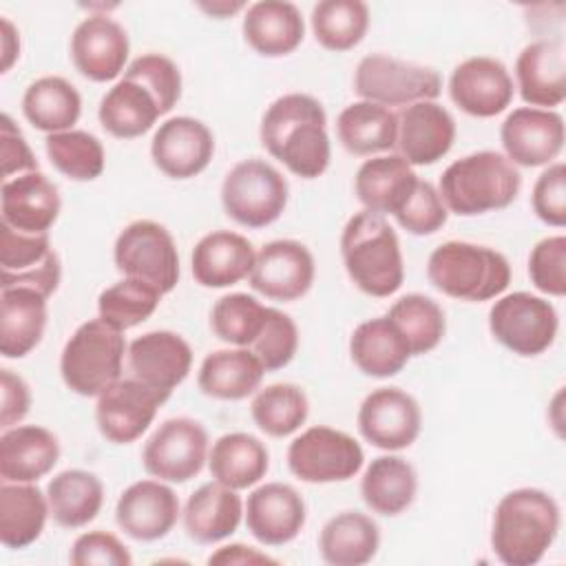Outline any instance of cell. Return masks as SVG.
<instances>
[{
    "instance_id": "1",
    "label": "cell",
    "mask_w": 566,
    "mask_h": 566,
    "mask_svg": "<svg viewBox=\"0 0 566 566\" xmlns=\"http://www.w3.org/2000/svg\"><path fill=\"white\" fill-rule=\"evenodd\" d=\"M259 137L263 148L301 179H316L329 166L327 115L307 93L276 97L263 113Z\"/></svg>"
},
{
    "instance_id": "2",
    "label": "cell",
    "mask_w": 566,
    "mask_h": 566,
    "mask_svg": "<svg viewBox=\"0 0 566 566\" xmlns=\"http://www.w3.org/2000/svg\"><path fill=\"white\" fill-rule=\"evenodd\" d=\"M562 513L542 489L522 486L502 495L493 511L491 548L506 566H533L557 539Z\"/></svg>"
},
{
    "instance_id": "3",
    "label": "cell",
    "mask_w": 566,
    "mask_h": 566,
    "mask_svg": "<svg viewBox=\"0 0 566 566\" xmlns=\"http://www.w3.org/2000/svg\"><path fill=\"white\" fill-rule=\"evenodd\" d=\"M340 256L352 283L369 296H391L405 281L400 241L382 214L363 210L349 217L340 234Z\"/></svg>"
},
{
    "instance_id": "4",
    "label": "cell",
    "mask_w": 566,
    "mask_h": 566,
    "mask_svg": "<svg viewBox=\"0 0 566 566\" xmlns=\"http://www.w3.org/2000/svg\"><path fill=\"white\" fill-rule=\"evenodd\" d=\"M522 188L517 168L495 150H478L449 164L438 192L449 212L460 217L509 208Z\"/></svg>"
},
{
    "instance_id": "5",
    "label": "cell",
    "mask_w": 566,
    "mask_h": 566,
    "mask_svg": "<svg viewBox=\"0 0 566 566\" xmlns=\"http://www.w3.org/2000/svg\"><path fill=\"white\" fill-rule=\"evenodd\" d=\"M427 276L451 298L482 303L504 294L511 283V265L502 252L489 245L447 241L429 254Z\"/></svg>"
},
{
    "instance_id": "6",
    "label": "cell",
    "mask_w": 566,
    "mask_h": 566,
    "mask_svg": "<svg viewBox=\"0 0 566 566\" xmlns=\"http://www.w3.org/2000/svg\"><path fill=\"white\" fill-rule=\"evenodd\" d=\"M128 352L124 332L104 318L82 323L64 343L60 374L64 385L84 398H97L122 378L124 354Z\"/></svg>"
},
{
    "instance_id": "7",
    "label": "cell",
    "mask_w": 566,
    "mask_h": 566,
    "mask_svg": "<svg viewBox=\"0 0 566 566\" xmlns=\"http://www.w3.org/2000/svg\"><path fill=\"white\" fill-rule=\"evenodd\" d=\"M287 179L263 159L234 164L221 184V206L226 214L243 228H265L274 223L287 206Z\"/></svg>"
},
{
    "instance_id": "8",
    "label": "cell",
    "mask_w": 566,
    "mask_h": 566,
    "mask_svg": "<svg viewBox=\"0 0 566 566\" xmlns=\"http://www.w3.org/2000/svg\"><path fill=\"white\" fill-rule=\"evenodd\" d=\"M489 329L502 347L531 358L555 343L559 316L551 301L531 292H511L491 305Z\"/></svg>"
},
{
    "instance_id": "9",
    "label": "cell",
    "mask_w": 566,
    "mask_h": 566,
    "mask_svg": "<svg viewBox=\"0 0 566 566\" xmlns=\"http://www.w3.org/2000/svg\"><path fill=\"white\" fill-rule=\"evenodd\" d=\"M115 268L130 279L146 281L161 294L179 283V254L172 234L153 219L128 223L115 239Z\"/></svg>"
},
{
    "instance_id": "10",
    "label": "cell",
    "mask_w": 566,
    "mask_h": 566,
    "mask_svg": "<svg viewBox=\"0 0 566 566\" xmlns=\"http://www.w3.org/2000/svg\"><path fill=\"white\" fill-rule=\"evenodd\" d=\"M354 91L360 99L380 106H409L416 102L436 99L442 91L440 75L413 62L391 55H365L354 73Z\"/></svg>"
},
{
    "instance_id": "11",
    "label": "cell",
    "mask_w": 566,
    "mask_h": 566,
    "mask_svg": "<svg viewBox=\"0 0 566 566\" xmlns=\"http://www.w3.org/2000/svg\"><path fill=\"white\" fill-rule=\"evenodd\" d=\"M363 462V447L349 433L325 424L305 429L287 447V469L307 484L347 482Z\"/></svg>"
},
{
    "instance_id": "12",
    "label": "cell",
    "mask_w": 566,
    "mask_h": 566,
    "mask_svg": "<svg viewBox=\"0 0 566 566\" xmlns=\"http://www.w3.org/2000/svg\"><path fill=\"white\" fill-rule=\"evenodd\" d=\"M208 462V433L199 420L179 416L164 420L142 449L148 475L184 484L201 473Z\"/></svg>"
},
{
    "instance_id": "13",
    "label": "cell",
    "mask_w": 566,
    "mask_h": 566,
    "mask_svg": "<svg viewBox=\"0 0 566 566\" xmlns=\"http://www.w3.org/2000/svg\"><path fill=\"white\" fill-rule=\"evenodd\" d=\"M356 424L369 444L382 451H400L420 436L422 411L418 400L400 387H378L360 402Z\"/></svg>"
},
{
    "instance_id": "14",
    "label": "cell",
    "mask_w": 566,
    "mask_h": 566,
    "mask_svg": "<svg viewBox=\"0 0 566 566\" xmlns=\"http://www.w3.org/2000/svg\"><path fill=\"white\" fill-rule=\"evenodd\" d=\"M62 279L49 234H27L0 223V287H33L51 296Z\"/></svg>"
},
{
    "instance_id": "15",
    "label": "cell",
    "mask_w": 566,
    "mask_h": 566,
    "mask_svg": "<svg viewBox=\"0 0 566 566\" xmlns=\"http://www.w3.org/2000/svg\"><path fill=\"white\" fill-rule=\"evenodd\" d=\"M564 117L546 108H513L500 126L504 157L524 168L553 164L564 148Z\"/></svg>"
},
{
    "instance_id": "16",
    "label": "cell",
    "mask_w": 566,
    "mask_h": 566,
    "mask_svg": "<svg viewBox=\"0 0 566 566\" xmlns=\"http://www.w3.org/2000/svg\"><path fill=\"white\" fill-rule=\"evenodd\" d=\"M314 256L301 241L276 239L265 243L254 259L250 285L272 301L292 303L303 298L314 283Z\"/></svg>"
},
{
    "instance_id": "17",
    "label": "cell",
    "mask_w": 566,
    "mask_h": 566,
    "mask_svg": "<svg viewBox=\"0 0 566 566\" xmlns=\"http://www.w3.org/2000/svg\"><path fill=\"white\" fill-rule=\"evenodd\" d=\"M164 402L166 398L161 394L133 376L119 378L97 396V429L113 444H130L146 433Z\"/></svg>"
},
{
    "instance_id": "18",
    "label": "cell",
    "mask_w": 566,
    "mask_h": 566,
    "mask_svg": "<svg viewBox=\"0 0 566 566\" xmlns=\"http://www.w3.org/2000/svg\"><path fill=\"white\" fill-rule=\"evenodd\" d=\"M130 376L161 394L166 400L179 387L192 367V349L188 340L168 329H155L137 336L128 345Z\"/></svg>"
},
{
    "instance_id": "19",
    "label": "cell",
    "mask_w": 566,
    "mask_h": 566,
    "mask_svg": "<svg viewBox=\"0 0 566 566\" xmlns=\"http://www.w3.org/2000/svg\"><path fill=\"white\" fill-rule=\"evenodd\" d=\"M214 155L212 130L195 117H170L153 135V164L170 179H190L208 168Z\"/></svg>"
},
{
    "instance_id": "20",
    "label": "cell",
    "mask_w": 566,
    "mask_h": 566,
    "mask_svg": "<svg viewBox=\"0 0 566 566\" xmlns=\"http://www.w3.org/2000/svg\"><path fill=\"white\" fill-rule=\"evenodd\" d=\"M513 77L504 62L475 55L460 62L449 77L451 102L471 117H495L511 104Z\"/></svg>"
},
{
    "instance_id": "21",
    "label": "cell",
    "mask_w": 566,
    "mask_h": 566,
    "mask_svg": "<svg viewBox=\"0 0 566 566\" xmlns=\"http://www.w3.org/2000/svg\"><path fill=\"white\" fill-rule=\"evenodd\" d=\"M181 515L177 493L164 480H139L124 489L115 504L117 526L137 542L166 537Z\"/></svg>"
},
{
    "instance_id": "22",
    "label": "cell",
    "mask_w": 566,
    "mask_h": 566,
    "mask_svg": "<svg viewBox=\"0 0 566 566\" xmlns=\"http://www.w3.org/2000/svg\"><path fill=\"white\" fill-rule=\"evenodd\" d=\"M128 51L126 29L106 13L84 18L71 35V60L91 82H111L126 71Z\"/></svg>"
},
{
    "instance_id": "23",
    "label": "cell",
    "mask_w": 566,
    "mask_h": 566,
    "mask_svg": "<svg viewBox=\"0 0 566 566\" xmlns=\"http://www.w3.org/2000/svg\"><path fill=\"white\" fill-rule=\"evenodd\" d=\"M245 526L265 546L290 544L305 526L307 511L301 493L283 482L256 486L243 509Z\"/></svg>"
},
{
    "instance_id": "24",
    "label": "cell",
    "mask_w": 566,
    "mask_h": 566,
    "mask_svg": "<svg viewBox=\"0 0 566 566\" xmlns=\"http://www.w3.org/2000/svg\"><path fill=\"white\" fill-rule=\"evenodd\" d=\"M455 142V119L436 99L416 102L398 115L396 146L411 166L440 161Z\"/></svg>"
},
{
    "instance_id": "25",
    "label": "cell",
    "mask_w": 566,
    "mask_h": 566,
    "mask_svg": "<svg viewBox=\"0 0 566 566\" xmlns=\"http://www.w3.org/2000/svg\"><path fill=\"white\" fill-rule=\"evenodd\" d=\"M60 208L57 186L40 170L2 181L0 223L18 232L49 234V228L57 221Z\"/></svg>"
},
{
    "instance_id": "26",
    "label": "cell",
    "mask_w": 566,
    "mask_h": 566,
    "mask_svg": "<svg viewBox=\"0 0 566 566\" xmlns=\"http://www.w3.org/2000/svg\"><path fill=\"white\" fill-rule=\"evenodd\" d=\"M522 99L533 108L553 111L566 99V51L557 38L526 44L515 60Z\"/></svg>"
},
{
    "instance_id": "27",
    "label": "cell",
    "mask_w": 566,
    "mask_h": 566,
    "mask_svg": "<svg viewBox=\"0 0 566 566\" xmlns=\"http://www.w3.org/2000/svg\"><path fill=\"white\" fill-rule=\"evenodd\" d=\"M254 245L239 232L212 230L192 248L190 270L203 287H230L248 279L254 268Z\"/></svg>"
},
{
    "instance_id": "28",
    "label": "cell",
    "mask_w": 566,
    "mask_h": 566,
    "mask_svg": "<svg viewBox=\"0 0 566 566\" xmlns=\"http://www.w3.org/2000/svg\"><path fill=\"white\" fill-rule=\"evenodd\" d=\"M418 186L413 166L400 155H380L365 159L354 177V190L365 210L376 214H396Z\"/></svg>"
},
{
    "instance_id": "29",
    "label": "cell",
    "mask_w": 566,
    "mask_h": 566,
    "mask_svg": "<svg viewBox=\"0 0 566 566\" xmlns=\"http://www.w3.org/2000/svg\"><path fill=\"white\" fill-rule=\"evenodd\" d=\"M60 460V442L40 424H18L0 436V475L4 482H38Z\"/></svg>"
},
{
    "instance_id": "30",
    "label": "cell",
    "mask_w": 566,
    "mask_h": 566,
    "mask_svg": "<svg viewBox=\"0 0 566 566\" xmlns=\"http://www.w3.org/2000/svg\"><path fill=\"white\" fill-rule=\"evenodd\" d=\"M243 38L263 57H283L296 51L305 35V22L296 4L261 0L245 9Z\"/></svg>"
},
{
    "instance_id": "31",
    "label": "cell",
    "mask_w": 566,
    "mask_h": 566,
    "mask_svg": "<svg viewBox=\"0 0 566 566\" xmlns=\"http://www.w3.org/2000/svg\"><path fill=\"white\" fill-rule=\"evenodd\" d=\"M46 298L33 287H0V354L24 358L46 327Z\"/></svg>"
},
{
    "instance_id": "32",
    "label": "cell",
    "mask_w": 566,
    "mask_h": 566,
    "mask_svg": "<svg viewBox=\"0 0 566 566\" xmlns=\"http://www.w3.org/2000/svg\"><path fill=\"white\" fill-rule=\"evenodd\" d=\"M181 517L190 539L197 544H217L239 528L243 502L234 489L212 480L186 500Z\"/></svg>"
},
{
    "instance_id": "33",
    "label": "cell",
    "mask_w": 566,
    "mask_h": 566,
    "mask_svg": "<svg viewBox=\"0 0 566 566\" xmlns=\"http://www.w3.org/2000/svg\"><path fill=\"white\" fill-rule=\"evenodd\" d=\"M161 115V106L153 91L128 73L104 93L97 108L102 128L117 139L142 137Z\"/></svg>"
},
{
    "instance_id": "34",
    "label": "cell",
    "mask_w": 566,
    "mask_h": 566,
    "mask_svg": "<svg viewBox=\"0 0 566 566\" xmlns=\"http://www.w3.org/2000/svg\"><path fill=\"white\" fill-rule=\"evenodd\" d=\"M349 356L365 376L389 378L402 371L411 349L402 332L385 314L356 325L349 338Z\"/></svg>"
},
{
    "instance_id": "35",
    "label": "cell",
    "mask_w": 566,
    "mask_h": 566,
    "mask_svg": "<svg viewBox=\"0 0 566 566\" xmlns=\"http://www.w3.org/2000/svg\"><path fill=\"white\" fill-rule=\"evenodd\" d=\"M265 376L263 363L250 347L210 352L197 374L201 394L217 400H243L252 396Z\"/></svg>"
},
{
    "instance_id": "36",
    "label": "cell",
    "mask_w": 566,
    "mask_h": 566,
    "mask_svg": "<svg viewBox=\"0 0 566 566\" xmlns=\"http://www.w3.org/2000/svg\"><path fill=\"white\" fill-rule=\"evenodd\" d=\"M418 493V475L411 462L400 455L374 458L360 478V497L378 515L405 513Z\"/></svg>"
},
{
    "instance_id": "37",
    "label": "cell",
    "mask_w": 566,
    "mask_h": 566,
    "mask_svg": "<svg viewBox=\"0 0 566 566\" xmlns=\"http://www.w3.org/2000/svg\"><path fill=\"white\" fill-rule=\"evenodd\" d=\"M380 548L378 524L360 511H343L329 517L318 535V551L329 566H363Z\"/></svg>"
},
{
    "instance_id": "38",
    "label": "cell",
    "mask_w": 566,
    "mask_h": 566,
    "mask_svg": "<svg viewBox=\"0 0 566 566\" xmlns=\"http://www.w3.org/2000/svg\"><path fill=\"white\" fill-rule=\"evenodd\" d=\"M270 467V453L265 444L245 431L223 433L212 442L208 451V469L210 475L234 489L243 491L261 482Z\"/></svg>"
},
{
    "instance_id": "39",
    "label": "cell",
    "mask_w": 566,
    "mask_h": 566,
    "mask_svg": "<svg viewBox=\"0 0 566 566\" xmlns=\"http://www.w3.org/2000/svg\"><path fill=\"white\" fill-rule=\"evenodd\" d=\"M49 500L33 482H2L0 486V542L20 551L31 546L44 531Z\"/></svg>"
},
{
    "instance_id": "40",
    "label": "cell",
    "mask_w": 566,
    "mask_h": 566,
    "mask_svg": "<svg viewBox=\"0 0 566 566\" xmlns=\"http://www.w3.org/2000/svg\"><path fill=\"white\" fill-rule=\"evenodd\" d=\"M49 513L64 528H82L93 522L104 504L102 480L84 469H66L46 484Z\"/></svg>"
},
{
    "instance_id": "41",
    "label": "cell",
    "mask_w": 566,
    "mask_h": 566,
    "mask_svg": "<svg viewBox=\"0 0 566 566\" xmlns=\"http://www.w3.org/2000/svg\"><path fill=\"white\" fill-rule=\"evenodd\" d=\"M22 113L33 128L46 135L64 133L80 119L82 97L69 80L44 75L27 86L22 95Z\"/></svg>"
},
{
    "instance_id": "42",
    "label": "cell",
    "mask_w": 566,
    "mask_h": 566,
    "mask_svg": "<svg viewBox=\"0 0 566 566\" xmlns=\"http://www.w3.org/2000/svg\"><path fill=\"white\" fill-rule=\"evenodd\" d=\"M336 135L352 155H376L391 150L398 137V115L374 102H354L336 119Z\"/></svg>"
},
{
    "instance_id": "43",
    "label": "cell",
    "mask_w": 566,
    "mask_h": 566,
    "mask_svg": "<svg viewBox=\"0 0 566 566\" xmlns=\"http://www.w3.org/2000/svg\"><path fill=\"white\" fill-rule=\"evenodd\" d=\"M250 413L265 436L285 438L305 424L310 416V400L298 385L274 382L254 394Z\"/></svg>"
},
{
    "instance_id": "44",
    "label": "cell",
    "mask_w": 566,
    "mask_h": 566,
    "mask_svg": "<svg viewBox=\"0 0 566 566\" xmlns=\"http://www.w3.org/2000/svg\"><path fill=\"white\" fill-rule=\"evenodd\" d=\"M312 31L327 51L354 49L369 29V7L360 0H321L312 7Z\"/></svg>"
},
{
    "instance_id": "45",
    "label": "cell",
    "mask_w": 566,
    "mask_h": 566,
    "mask_svg": "<svg viewBox=\"0 0 566 566\" xmlns=\"http://www.w3.org/2000/svg\"><path fill=\"white\" fill-rule=\"evenodd\" d=\"M44 150L55 170L73 181H93L104 172V146L88 130L71 128L46 135Z\"/></svg>"
},
{
    "instance_id": "46",
    "label": "cell",
    "mask_w": 566,
    "mask_h": 566,
    "mask_svg": "<svg viewBox=\"0 0 566 566\" xmlns=\"http://www.w3.org/2000/svg\"><path fill=\"white\" fill-rule=\"evenodd\" d=\"M387 316L402 332L411 356H422L436 349L447 332V318L442 307L424 294L400 296L389 307Z\"/></svg>"
},
{
    "instance_id": "47",
    "label": "cell",
    "mask_w": 566,
    "mask_h": 566,
    "mask_svg": "<svg viewBox=\"0 0 566 566\" xmlns=\"http://www.w3.org/2000/svg\"><path fill=\"white\" fill-rule=\"evenodd\" d=\"M161 296L164 294L146 281L124 276L122 281L102 290L97 296V314L113 327L126 332L153 316Z\"/></svg>"
},
{
    "instance_id": "48",
    "label": "cell",
    "mask_w": 566,
    "mask_h": 566,
    "mask_svg": "<svg viewBox=\"0 0 566 566\" xmlns=\"http://www.w3.org/2000/svg\"><path fill=\"white\" fill-rule=\"evenodd\" d=\"M268 307L259 298L232 292L221 296L210 310V327L217 338L234 347H250L265 323Z\"/></svg>"
},
{
    "instance_id": "49",
    "label": "cell",
    "mask_w": 566,
    "mask_h": 566,
    "mask_svg": "<svg viewBox=\"0 0 566 566\" xmlns=\"http://www.w3.org/2000/svg\"><path fill=\"white\" fill-rule=\"evenodd\" d=\"M250 349L263 363L265 371H276L290 365L298 349V327L292 316L276 307H268L265 323Z\"/></svg>"
},
{
    "instance_id": "50",
    "label": "cell",
    "mask_w": 566,
    "mask_h": 566,
    "mask_svg": "<svg viewBox=\"0 0 566 566\" xmlns=\"http://www.w3.org/2000/svg\"><path fill=\"white\" fill-rule=\"evenodd\" d=\"M124 73L137 77L153 91L164 115L170 113L181 97V71L168 55L144 53L135 57Z\"/></svg>"
},
{
    "instance_id": "51",
    "label": "cell",
    "mask_w": 566,
    "mask_h": 566,
    "mask_svg": "<svg viewBox=\"0 0 566 566\" xmlns=\"http://www.w3.org/2000/svg\"><path fill=\"white\" fill-rule=\"evenodd\" d=\"M449 210L440 197V192L433 188V184L418 179L416 190L405 201V206L394 214L398 226L416 237H427L438 232L447 223Z\"/></svg>"
},
{
    "instance_id": "52",
    "label": "cell",
    "mask_w": 566,
    "mask_h": 566,
    "mask_svg": "<svg viewBox=\"0 0 566 566\" xmlns=\"http://www.w3.org/2000/svg\"><path fill=\"white\" fill-rule=\"evenodd\" d=\"M528 276L531 283L548 294H566V237L553 234L537 241L528 254Z\"/></svg>"
},
{
    "instance_id": "53",
    "label": "cell",
    "mask_w": 566,
    "mask_h": 566,
    "mask_svg": "<svg viewBox=\"0 0 566 566\" xmlns=\"http://www.w3.org/2000/svg\"><path fill=\"white\" fill-rule=\"evenodd\" d=\"M533 212L539 221L553 228L566 223V166L562 161L548 164L535 179L531 195Z\"/></svg>"
},
{
    "instance_id": "54",
    "label": "cell",
    "mask_w": 566,
    "mask_h": 566,
    "mask_svg": "<svg viewBox=\"0 0 566 566\" xmlns=\"http://www.w3.org/2000/svg\"><path fill=\"white\" fill-rule=\"evenodd\" d=\"M73 566H130L133 555L124 542L108 531L82 533L69 553Z\"/></svg>"
},
{
    "instance_id": "55",
    "label": "cell",
    "mask_w": 566,
    "mask_h": 566,
    "mask_svg": "<svg viewBox=\"0 0 566 566\" xmlns=\"http://www.w3.org/2000/svg\"><path fill=\"white\" fill-rule=\"evenodd\" d=\"M0 164H2V181L13 177L40 170L38 159L27 144L22 130L13 124V119L2 113L0 117Z\"/></svg>"
},
{
    "instance_id": "56",
    "label": "cell",
    "mask_w": 566,
    "mask_h": 566,
    "mask_svg": "<svg viewBox=\"0 0 566 566\" xmlns=\"http://www.w3.org/2000/svg\"><path fill=\"white\" fill-rule=\"evenodd\" d=\"M0 394H2L0 427L4 431L11 427H18V422L29 413L31 391L22 376L13 374L11 369H2L0 371Z\"/></svg>"
},
{
    "instance_id": "57",
    "label": "cell",
    "mask_w": 566,
    "mask_h": 566,
    "mask_svg": "<svg viewBox=\"0 0 566 566\" xmlns=\"http://www.w3.org/2000/svg\"><path fill=\"white\" fill-rule=\"evenodd\" d=\"M208 564H243L245 566V564H276V559L245 544H228L217 548L208 557Z\"/></svg>"
},
{
    "instance_id": "58",
    "label": "cell",
    "mask_w": 566,
    "mask_h": 566,
    "mask_svg": "<svg viewBox=\"0 0 566 566\" xmlns=\"http://www.w3.org/2000/svg\"><path fill=\"white\" fill-rule=\"evenodd\" d=\"M0 29H2L0 31V51H2L0 73H7L13 66V62L20 57V35L7 18H0Z\"/></svg>"
},
{
    "instance_id": "59",
    "label": "cell",
    "mask_w": 566,
    "mask_h": 566,
    "mask_svg": "<svg viewBox=\"0 0 566 566\" xmlns=\"http://www.w3.org/2000/svg\"><path fill=\"white\" fill-rule=\"evenodd\" d=\"M243 7H245L243 2H212V4L199 2V9L206 11V13L212 15V18H230L232 13L241 11Z\"/></svg>"
}]
</instances>
